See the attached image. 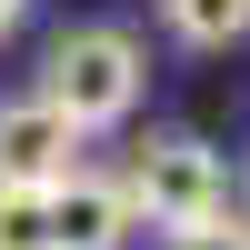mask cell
<instances>
[{
  "instance_id": "obj_8",
  "label": "cell",
  "mask_w": 250,
  "mask_h": 250,
  "mask_svg": "<svg viewBox=\"0 0 250 250\" xmlns=\"http://www.w3.org/2000/svg\"><path fill=\"white\" fill-rule=\"evenodd\" d=\"M20 10H30V0H0V40H10V30H20Z\"/></svg>"
},
{
  "instance_id": "obj_7",
  "label": "cell",
  "mask_w": 250,
  "mask_h": 250,
  "mask_svg": "<svg viewBox=\"0 0 250 250\" xmlns=\"http://www.w3.org/2000/svg\"><path fill=\"white\" fill-rule=\"evenodd\" d=\"M0 250H50V210H40V190H0Z\"/></svg>"
},
{
  "instance_id": "obj_6",
  "label": "cell",
  "mask_w": 250,
  "mask_h": 250,
  "mask_svg": "<svg viewBox=\"0 0 250 250\" xmlns=\"http://www.w3.org/2000/svg\"><path fill=\"white\" fill-rule=\"evenodd\" d=\"M170 250H250V210H230V200H220V210L180 220V230H170Z\"/></svg>"
},
{
  "instance_id": "obj_9",
  "label": "cell",
  "mask_w": 250,
  "mask_h": 250,
  "mask_svg": "<svg viewBox=\"0 0 250 250\" xmlns=\"http://www.w3.org/2000/svg\"><path fill=\"white\" fill-rule=\"evenodd\" d=\"M240 210H250V160H240Z\"/></svg>"
},
{
  "instance_id": "obj_2",
  "label": "cell",
  "mask_w": 250,
  "mask_h": 250,
  "mask_svg": "<svg viewBox=\"0 0 250 250\" xmlns=\"http://www.w3.org/2000/svg\"><path fill=\"white\" fill-rule=\"evenodd\" d=\"M120 200H130V220H150V230H180V220H200V210L230 200V170H220V150L200 130H150L130 150V170H120Z\"/></svg>"
},
{
  "instance_id": "obj_5",
  "label": "cell",
  "mask_w": 250,
  "mask_h": 250,
  "mask_svg": "<svg viewBox=\"0 0 250 250\" xmlns=\"http://www.w3.org/2000/svg\"><path fill=\"white\" fill-rule=\"evenodd\" d=\"M160 20H170L180 50H230V40H250V0H160Z\"/></svg>"
},
{
  "instance_id": "obj_1",
  "label": "cell",
  "mask_w": 250,
  "mask_h": 250,
  "mask_svg": "<svg viewBox=\"0 0 250 250\" xmlns=\"http://www.w3.org/2000/svg\"><path fill=\"white\" fill-rule=\"evenodd\" d=\"M140 80H150V60H140V40L120 30V20L60 30L50 60H40V100H50L80 140H90V130H120V120L140 110Z\"/></svg>"
},
{
  "instance_id": "obj_4",
  "label": "cell",
  "mask_w": 250,
  "mask_h": 250,
  "mask_svg": "<svg viewBox=\"0 0 250 250\" xmlns=\"http://www.w3.org/2000/svg\"><path fill=\"white\" fill-rule=\"evenodd\" d=\"M40 210H50V250H120V240H130V200H120V180L80 170V160L40 190Z\"/></svg>"
},
{
  "instance_id": "obj_3",
  "label": "cell",
  "mask_w": 250,
  "mask_h": 250,
  "mask_svg": "<svg viewBox=\"0 0 250 250\" xmlns=\"http://www.w3.org/2000/svg\"><path fill=\"white\" fill-rule=\"evenodd\" d=\"M70 160H80V130L40 90L30 100H0V190H50Z\"/></svg>"
}]
</instances>
